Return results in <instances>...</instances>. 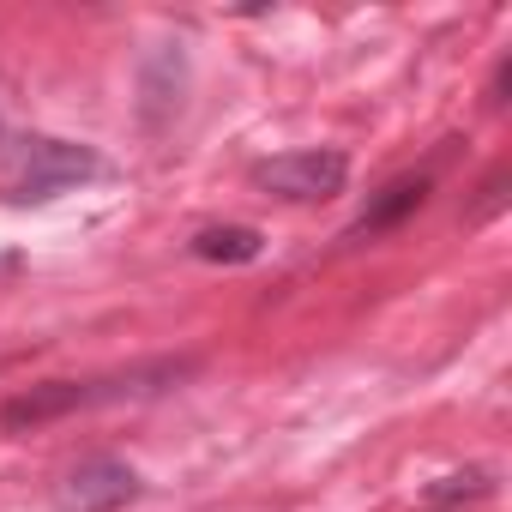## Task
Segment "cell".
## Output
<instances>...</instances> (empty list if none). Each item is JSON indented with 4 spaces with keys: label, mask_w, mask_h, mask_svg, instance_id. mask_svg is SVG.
<instances>
[{
    "label": "cell",
    "mask_w": 512,
    "mask_h": 512,
    "mask_svg": "<svg viewBox=\"0 0 512 512\" xmlns=\"http://www.w3.org/2000/svg\"><path fill=\"white\" fill-rule=\"evenodd\" d=\"M193 362H145V368H127V374H97V380H43L19 398L0 404V428L7 434H31V428H49L61 416H79V410H97V404H121V398H145V392H163L175 380H187Z\"/></svg>",
    "instance_id": "1"
},
{
    "label": "cell",
    "mask_w": 512,
    "mask_h": 512,
    "mask_svg": "<svg viewBox=\"0 0 512 512\" xmlns=\"http://www.w3.org/2000/svg\"><path fill=\"white\" fill-rule=\"evenodd\" d=\"M97 175H103V157L91 145H73V139H25L13 151V187H7V199L43 205V199L67 193L79 181H97Z\"/></svg>",
    "instance_id": "2"
},
{
    "label": "cell",
    "mask_w": 512,
    "mask_h": 512,
    "mask_svg": "<svg viewBox=\"0 0 512 512\" xmlns=\"http://www.w3.org/2000/svg\"><path fill=\"white\" fill-rule=\"evenodd\" d=\"M253 181H260L266 193H278V199H290V205H314V199L344 193L350 157L344 151H284V157L253 163Z\"/></svg>",
    "instance_id": "3"
},
{
    "label": "cell",
    "mask_w": 512,
    "mask_h": 512,
    "mask_svg": "<svg viewBox=\"0 0 512 512\" xmlns=\"http://www.w3.org/2000/svg\"><path fill=\"white\" fill-rule=\"evenodd\" d=\"M139 494V470L127 458H85L55 482V512H121Z\"/></svg>",
    "instance_id": "4"
},
{
    "label": "cell",
    "mask_w": 512,
    "mask_h": 512,
    "mask_svg": "<svg viewBox=\"0 0 512 512\" xmlns=\"http://www.w3.org/2000/svg\"><path fill=\"white\" fill-rule=\"evenodd\" d=\"M422 199H428V175H398L392 187H380V193L368 199V211L350 223V235H344V241H362V235H380V229L404 223L410 211H422Z\"/></svg>",
    "instance_id": "5"
},
{
    "label": "cell",
    "mask_w": 512,
    "mask_h": 512,
    "mask_svg": "<svg viewBox=\"0 0 512 512\" xmlns=\"http://www.w3.org/2000/svg\"><path fill=\"white\" fill-rule=\"evenodd\" d=\"M187 247H193V260H205V266H247V260H260L266 235L247 229V223H211V229H199Z\"/></svg>",
    "instance_id": "6"
},
{
    "label": "cell",
    "mask_w": 512,
    "mask_h": 512,
    "mask_svg": "<svg viewBox=\"0 0 512 512\" xmlns=\"http://www.w3.org/2000/svg\"><path fill=\"white\" fill-rule=\"evenodd\" d=\"M458 494H488V470H464V476H446V482H434L428 488V500H458Z\"/></svg>",
    "instance_id": "7"
},
{
    "label": "cell",
    "mask_w": 512,
    "mask_h": 512,
    "mask_svg": "<svg viewBox=\"0 0 512 512\" xmlns=\"http://www.w3.org/2000/svg\"><path fill=\"white\" fill-rule=\"evenodd\" d=\"M500 187H506V169H494V175L482 181V199H476V211H470V217H488V211L500 205Z\"/></svg>",
    "instance_id": "8"
},
{
    "label": "cell",
    "mask_w": 512,
    "mask_h": 512,
    "mask_svg": "<svg viewBox=\"0 0 512 512\" xmlns=\"http://www.w3.org/2000/svg\"><path fill=\"white\" fill-rule=\"evenodd\" d=\"M0 272H13V260H0Z\"/></svg>",
    "instance_id": "9"
}]
</instances>
